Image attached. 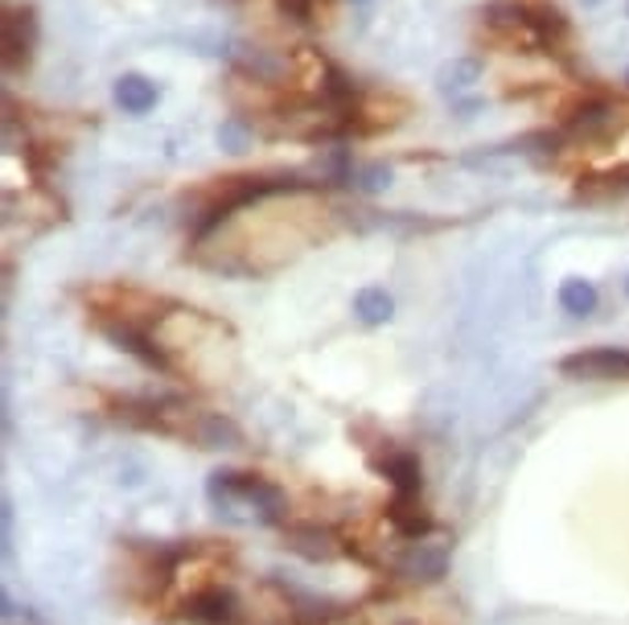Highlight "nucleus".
Wrapping results in <instances>:
<instances>
[{"instance_id": "1", "label": "nucleus", "mask_w": 629, "mask_h": 625, "mask_svg": "<svg viewBox=\"0 0 629 625\" xmlns=\"http://www.w3.org/2000/svg\"><path fill=\"white\" fill-rule=\"evenodd\" d=\"M210 498L227 511H247L260 523H280L284 518V490L268 478H255V473L219 469L210 478Z\"/></svg>"}, {"instance_id": "2", "label": "nucleus", "mask_w": 629, "mask_h": 625, "mask_svg": "<svg viewBox=\"0 0 629 625\" xmlns=\"http://www.w3.org/2000/svg\"><path fill=\"white\" fill-rule=\"evenodd\" d=\"M42 25H37V9L33 4H9L0 17V63L9 75L25 70L33 63V50H37Z\"/></svg>"}, {"instance_id": "3", "label": "nucleus", "mask_w": 629, "mask_h": 625, "mask_svg": "<svg viewBox=\"0 0 629 625\" xmlns=\"http://www.w3.org/2000/svg\"><path fill=\"white\" fill-rule=\"evenodd\" d=\"M560 371L572 379H593V383H609V379H626L629 383V346H597V350H576L560 362Z\"/></svg>"}, {"instance_id": "4", "label": "nucleus", "mask_w": 629, "mask_h": 625, "mask_svg": "<svg viewBox=\"0 0 629 625\" xmlns=\"http://www.w3.org/2000/svg\"><path fill=\"white\" fill-rule=\"evenodd\" d=\"M617 108L605 99H584L576 111H567L564 120V136L567 141H584V144H605L617 132Z\"/></svg>"}, {"instance_id": "5", "label": "nucleus", "mask_w": 629, "mask_h": 625, "mask_svg": "<svg viewBox=\"0 0 629 625\" xmlns=\"http://www.w3.org/2000/svg\"><path fill=\"white\" fill-rule=\"evenodd\" d=\"M395 572L408 580H441L449 572V551L441 544H424V539H411L399 560H395Z\"/></svg>"}, {"instance_id": "6", "label": "nucleus", "mask_w": 629, "mask_h": 625, "mask_svg": "<svg viewBox=\"0 0 629 625\" xmlns=\"http://www.w3.org/2000/svg\"><path fill=\"white\" fill-rule=\"evenodd\" d=\"M189 622L198 625H231L239 617V601L231 589H206L186 605Z\"/></svg>"}, {"instance_id": "7", "label": "nucleus", "mask_w": 629, "mask_h": 625, "mask_svg": "<svg viewBox=\"0 0 629 625\" xmlns=\"http://www.w3.org/2000/svg\"><path fill=\"white\" fill-rule=\"evenodd\" d=\"M157 83L144 75H120L115 78V103H120V111L124 116H148V111L157 108Z\"/></svg>"}, {"instance_id": "8", "label": "nucleus", "mask_w": 629, "mask_h": 625, "mask_svg": "<svg viewBox=\"0 0 629 625\" xmlns=\"http://www.w3.org/2000/svg\"><path fill=\"white\" fill-rule=\"evenodd\" d=\"M383 473L391 478L395 498H420V461L411 453H391L383 461Z\"/></svg>"}, {"instance_id": "9", "label": "nucleus", "mask_w": 629, "mask_h": 625, "mask_svg": "<svg viewBox=\"0 0 629 625\" xmlns=\"http://www.w3.org/2000/svg\"><path fill=\"white\" fill-rule=\"evenodd\" d=\"M391 312H395V300L387 288H358L354 293V317H358L362 326H383V321H391Z\"/></svg>"}, {"instance_id": "10", "label": "nucleus", "mask_w": 629, "mask_h": 625, "mask_svg": "<svg viewBox=\"0 0 629 625\" xmlns=\"http://www.w3.org/2000/svg\"><path fill=\"white\" fill-rule=\"evenodd\" d=\"M473 83H482V63H477V58H453V63H444L441 75H437V87H441V95L470 91Z\"/></svg>"}, {"instance_id": "11", "label": "nucleus", "mask_w": 629, "mask_h": 625, "mask_svg": "<svg viewBox=\"0 0 629 625\" xmlns=\"http://www.w3.org/2000/svg\"><path fill=\"white\" fill-rule=\"evenodd\" d=\"M597 288L588 281H581V276H572V281L560 284V309L572 312V317H588V312L597 309Z\"/></svg>"}, {"instance_id": "12", "label": "nucleus", "mask_w": 629, "mask_h": 625, "mask_svg": "<svg viewBox=\"0 0 629 625\" xmlns=\"http://www.w3.org/2000/svg\"><path fill=\"white\" fill-rule=\"evenodd\" d=\"M219 144L227 149V153H243V149L252 144V132H247L243 120H227V124L219 128Z\"/></svg>"}, {"instance_id": "13", "label": "nucleus", "mask_w": 629, "mask_h": 625, "mask_svg": "<svg viewBox=\"0 0 629 625\" xmlns=\"http://www.w3.org/2000/svg\"><path fill=\"white\" fill-rule=\"evenodd\" d=\"M276 4H280V13L293 17L297 25H313V21H317V4H321V0H276Z\"/></svg>"}, {"instance_id": "14", "label": "nucleus", "mask_w": 629, "mask_h": 625, "mask_svg": "<svg viewBox=\"0 0 629 625\" xmlns=\"http://www.w3.org/2000/svg\"><path fill=\"white\" fill-rule=\"evenodd\" d=\"M354 177V186L358 189H383L387 182H391V173H387V165H371V169H354L350 173Z\"/></svg>"}, {"instance_id": "15", "label": "nucleus", "mask_w": 629, "mask_h": 625, "mask_svg": "<svg viewBox=\"0 0 629 625\" xmlns=\"http://www.w3.org/2000/svg\"><path fill=\"white\" fill-rule=\"evenodd\" d=\"M354 4H362V9H366V4H371V0H354Z\"/></svg>"}, {"instance_id": "16", "label": "nucleus", "mask_w": 629, "mask_h": 625, "mask_svg": "<svg viewBox=\"0 0 629 625\" xmlns=\"http://www.w3.org/2000/svg\"><path fill=\"white\" fill-rule=\"evenodd\" d=\"M626 297H629V276H626Z\"/></svg>"}, {"instance_id": "17", "label": "nucleus", "mask_w": 629, "mask_h": 625, "mask_svg": "<svg viewBox=\"0 0 629 625\" xmlns=\"http://www.w3.org/2000/svg\"><path fill=\"white\" fill-rule=\"evenodd\" d=\"M626 83H629V70H626Z\"/></svg>"}, {"instance_id": "18", "label": "nucleus", "mask_w": 629, "mask_h": 625, "mask_svg": "<svg viewBox=\"0 0 629 625\" xmlns=\"http://www.w3.org/2000/svg\"><path fill=\"white\" fill-rule=\"evenodd\" d=\"M588 4H597V0H588Z\"/></svg>"}, {"instance_id": "19", "label": "nucleus", "mask_w": 629, "mask_h": 625, "mask_svg": "<svg viewBox=\"0 0 629 625\" xmlns=\"http://www.w3.org/2000/svg\"><path fill=\"white\" fill-rule=\"evenodd\" d=\"M626 13H629V4H626Z\"/></svg>"}]
</instances>
